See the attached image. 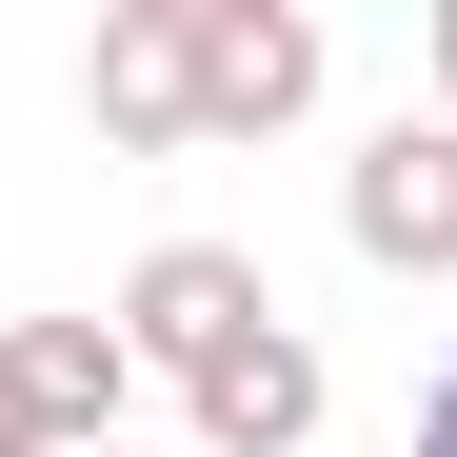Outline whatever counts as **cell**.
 I'll use <instances>...</instances> for the list:
<instances>
[{
    "label": "cell",
    "mask_w": 457,
    "mask_h": 457,
    "mask_svg": "<svg viewBox=\"0 0 457 457\" xmlns=\"http://www.w3.org/2000/svg\"><path fill=\"white\" fill-rule=\"evenodd\" d=\"M319 21L298 0H179V80H199V139H278L298 100H319Z\"/></svg>",
    "instance_id": "1"
},
{
    "label": "cell",
    "mask_w": 457,
    "mask_h": 457,
    "mask_svg": "<svg viewBox=\"0 0 457 457\" xmlns=\"http://www.w3.org/2000/svg\"><path fill=\"white\" fill-rule=\"evenodd\" d=\"M259 319H278V278H259L239 239H160V259L120 278V358H139V378H219Z\"/></svg>",
    "instance_id": "2"
},
{
    "label": "cell",
    "mask_w": 457,
    "mask_h": 457,
    "mask_svg": "<svg viewBox=\"0 0 457 457\" xmlns=\"http://www.w3.org/2000/svg\"><path fill=\"white\" fill-rule=\"evenodd\" d=\"M338 239L378 278H457V120H378L338 160Z\"/></svg>",
    "instance_id": "3"
},
{
    "label": "cell",
    "mask_w": 457,
    "mask_h": 457,
    "mask_svg": "<svg viewBox=\"0 0 457 457\" xmlns=\"http://www.w3.org/2000/svg\"><path fill=\"white\" fill-rule=\"evenodd\" d=\"M319 418H338V378L298 319H259L219 378H179V457H319Z\"/></svg>",
    "instance_id": "4"
},
{
    "label": "cell",
    "mask_w": 457,
    "mask_h": 457,
    "mask_svg": "<svg viewBox=\"0 0 457 457\" xmlns=\"http://www.w3.org/2000/svg\"><path fill=\"white\" fill-rule=\"evenodd\" d=\"M80 120L120 139V160H179V139H199V80H179V0H100V40H80Z\"/></svg>",
    "instance_id": "5"
},
{
    "label": "cell",
    "mask_w": 457,
    "mask_h": 457,
    "mask_svg": "<svg viewBox=\"0 0 457 457\" xmlns=\"http://www.w3.org/2000/svg\"><path fill=\"white\" fill-rule=\"evenodd\" d=\"M21 338V378H40V437L60 457H100L120 418H139V358H120V319H0Z\"/></svg>",
    "instance_id": "6"
},
{
    "label": "cell",
    "mask_w": 457,
    "mask_h": 457,
    "mask_svg": "<svg viewBox=\"0 0 457 457\" xmlns=\"http://www.w3.org/2000/svg\"><path fill=\"white\" fill-rule=\"evenodd\" d=\"M0 457H60V437H40V378H21V338H0Z\"/></svg>",
    "instance_id": "7"
},
{
    "label": "cell",
    "mask_w": 457,
    "mask_h": 457,
    "mask_svg": "<svg viewBox=\"0 0 457 457\" xmlns=\"http://www.w3.org/2000/svg\"><path fill=\"white\" fill-rule=\"evenodd\" d=\"M418 60H437V120H457V0H437V21H418Z\"/></svg>",
    "instance_id": "8"
},
{
    "label": "cell",
    "mask_w": 457,
    "mask_h": 457,
    "mask_svg": "<svg viewBox=\"0 0 457 457\" xmlns=\"http://www.w3.org/2000/svg\"><path fill=\"white\" fill-rule=\"evenodd\" d=\"M418 457H457V358H437V398H418Z\"/></svg>",
    "instance_id": "9"
},
{
    "label": "cell",
    "mask_w": 457,
    "mask_h": 457,
    "mask_svg": "<svg viewBox=\"0 0 457 457\" xmlns=\"http://www.w3.org/2000/svg\"><path fill=\"white\" fill-rule=\"evenodd\" d=\"M100 457H139V437H100Z\"/></svg>",
    "instance_id": "10"
}]
</instances>
